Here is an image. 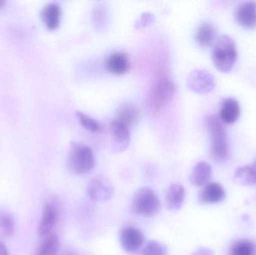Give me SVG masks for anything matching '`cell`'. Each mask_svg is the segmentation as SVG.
<instances>
[{
    "instance_id": "obj_1",
    "label": "cell",
    "mask_w": 256,
    "mask_h": 255,
    "mask_svg": "<svg viewBox=\"0 0 256 255\" xmlns=\"http://www.w3.org/2000/svg\"><path fill=\"white\" fill-rule=\"evenodd\" d=\"M206 125L210 139V157L216 162L226 161L230 155L226 133L222 121L216 115H209Z\"/></svg>"
},
{
    "instance_id": "obj_2",
    "label": "cell",
    "mask_w": 256,
    "mask_h": 255,
    "mask_svg": "<svg viewBox=\"0 0 256 255\" xmlns=\"http://www.w3.org/2000/svg\"><path fill=\"white\" fill-rule=\"evenodd\" d=\"M96 166L93 151L87 145L72 142L68 157V167L74 175H82L90 173Z\"/></svg>"
},
{
    "instance_id": "obj_3",
    "label": "cell",
    "mask_w": 256,
    "mask_h": 255,
    "mask_svg": "<svg viewBox=\"0 0 256 255\" xmlns=\"http://www.w3.org/2000/svg\"><path fill=\"white\" fill-rule=\"evenodd\" d=\"M237 58L234 40L227 35L220 36L216 40L212 51V61L215 67L221 72L228 73L234 67Z\"/></svg>"
},
{
    "instance_id": "obj_4",
    "label": "cell",
    "mask_w": 256,
    "mask_h": 255,
    "mask_svg": "<svg viewBox=\"0 0 256 255\" xmlns=\"http://www.w3.org/2000/svg\"><path fill=\"white\" fill-rule=\"evenodd\" d=\"M176 86L172 81L164 73H160L152 87L149 97V106L154 112H159L166 106L174 97Z\"/></svg>"
},
{
    "instance_id": "obj_5",
    "label": "cell",
    "mask_w": 256,
    "mask_h": 255,
    "mask_svg": "<svg viewBox=\"0 0 256 255\" xmlns=\"http://www.w3.org/2000/svg\"><path fill=\"white\" fill-rule=\"evenodd\" d=\"M160 209L159 198L152 189L143 187L132 197L131 210L136 215L144 217H154Z\"/></svg>"
},
{
    "instance_id": "obj_6",
    "label": "cell",
    "mask_w": 256,
    "mask_h": 255,
    "mask_svg": "<svg viewBox=\"0 0 256 255\" xmlns=\"http://www.w3.org/2000/svg\"><path fill=\"white\" fill-rule=\"evenodd\" d=\"M87 193L92 200L106 202L114 196V186L106 177L97 175L88 183Z\"/></svg>"
},
{
    "instance_id": "obj_7",
    "label": "cell",
    "mask_w": 256,
    "mask_h": 255,
    "mask_svg": "<svg viewBox=\"0 0 256 255\" xmlns=\"http://www.w3.org/2000/svg\"><path fill=\"white\" fill-rule=\"evenodd\" d=\"M216 82L212 73L204 70H194L188 78V86L198 94H207L213 91Z\"/></svg>"
},
{
    "instance_id": "obj_8",
    "label": "cell",
    "mask_w": 256,
    "mask_h": 255,
    "mask_svg": "<svg viewBox=\"0 0 256 255\" xmlns=\"http://www.w3.org/2000/svg\"><path fill=\"white\" fill-rule=\"evenodd\" d=\"M58 208L55 202H48L44 208L42 219L39 223L38 234L40 237L50 235L58 220Z\"/></svg>"
},
{
    "instance_id": "obj_9",
    "label": "cell",
    "mask_w": 256,
    "mask_h": 255,
    "mask_svg": "<svg viewBox=\"0 0 256 255\" xmlns=\"http://www.w3.org/2000/svg\"><path fill=\"white\" fill-rule=\"evenodd\" d=\"M112 148L115 152L121 153L127 149L130 143L129 127L115 120L110 125Z\"/></svg>"
},
{
    "instance_id": "obj_10",
    "label": "cell",
    "mask_w": 256,
    "mask_h": 255,
    "mask_svg": "<svg viewBox=\"0 0 256 255\" xmlns=\"http://www.w3.org/2000/svg\"><path fill=\"white\" fill-rule=\"evenodd\" d=\"M144 241V235L138 229L126 227L122 231L120 242L127 253H137L141 249Z\"/></svg>"
},
{
    "instance_id": "obj_11",
    "label": "cell",
    "mask_w": 256,
    "mask_h": 255,
    "mask_svg": "<svg viewBox=\"0 0 256 255\" xmlns=\"http://www.w3.org/2000/svg\"><path fill=\"white\" fill-rule=\"evenodd\" d=\"M236 20L244 28H252L256 25V2L245 1L238 6L236 12Z\"/></svg>"
},
{
    "instance_id": "obj_12",
    "label": "cell",
    "mask_w": 256,
    "mask_h": 255,
    "mask_svg": "<svg viewBox=\"0 0 256 255\" xmlns=\"http://www.w3.org/2000/svg\"><path fill=\"white\" fill-rule=\"evenodd\" d=\"M226 197L224 189L218 183L206 184L198 195L200 202L203 204H215L222 202Z\"/></svg>"
},
{
    "instance_id": "obj_13",
    "label": "cell",
    "mask_w": 256,
    "mask_h": 255,
    "mask_svg": "<svg viewBox=\"0 0 256 255\" xmlns=\"http://www.w3.org/2000/svg\"><path fill=\"white\" fill-rule=\"evenodd\" d=\"M108 71L112 74L122 75L127 73L130 67L128 55L122 52H116L109 55L106 61Z\"/></svg>"
},
{
    "instance_id": "obj_14",
    "label": "cell",
    "mask_w": 256,
    "mask_h": 255,
    "mask_svg": "<svg viewBox=\"0 0 256 255\" xmlns=\"http://www.w3.org/2000/svg\"><path fill=\"white\" fill-rule=\"evenodd\" d=\"M240 112V105L236 99H225L220 112V119L226 124H233L238 119Z\"/></svg>"
},
{
    "instance_id": "obj_15",
    "label": "cell",
    "mask_w": 256,
    "mask_h": 255,
    "mask_svg": "<svg viewBox=\"0 0 256 255\" xmlns=\"http://www.w3.org/2000/svg\"><path fill=\"white\" fill-rule=\"evenodd\" d=\"M185 199L184 188L179 184L170 186L166 194V204L170 211H177L182 208Z\"/></svg>"
},
{
    "instance_id": "obj_16",
    "label": "cell",
    "mask_w": 256,
    "mask_h": 255,
    "mask_svg": "<svg viewBox=\"0 0 256 255\" xmlns=\"http://www.w3.org/2000/svg\"><path fill=\"white\" fill-rule=\"evenodd\" d=\"M116 115L117 121H120L130 128L138 121L140 110L134 103H124L118 107Z\"/></svg>"
},
{
    "instance_id": "obj_17",
    "label": "cell",
    "mask_w": 256,
    "mask_h": 255,
    "mask_svg": "<svg viewBox=\"0 0 256 255\" xmlns=\"http://www.w3.org/2000/svg\"><path fill=\"white\" fill-rule=\"evenodd\" d=\"M212 175L210 165L204 162H200L196 165L190 177V181L195 187H202L208 184Z\"/></svg>"
},
{
    "instance_id": "obj_18",
    "label": "cell",
    "mask_w": 256,
    "mask_h": 255,
    "mask_svg": "<svg viewBox=\"0 0 256 255\" xmlns=\"http://www.w3.org/2000/svg\"><path fill=\"white\" fill-rule=\"evenodd\" d=\"M42 17L45 25L49 29L54 30L58 28L61 18L60 6L55 2L46 4L42 10Z\"/></svg>"
},
{
    "instance_id": "obj_19",
    "label": "cell",
    "mask_w": 256,
    "mask_h": 255,
    "mask_svg": "<svg viewBox=\"0 0 256 255\" xmlns=\"http://www.w3.org/2000/svg\"><path fill=\"white\" fill-rule=\"evenodd\" d=\"M215 28L210 22L200 24L196 34V40L198 46L202 48L209 47L213 43L215 37Z\"/></svg>"
},
{
    "instance_id": "obj_20",
    "label": "cell",
    "mask_w": 256,
    "mask_h": 255,
    "mask_svg": "<svg viewBox=\"0 0 256 255\" xmlns=\"http://www.w3.org/2000/svg\"><path fill=\"white\" fill-rule=\"evenodd\" d=\"M234 178L243 185H256V160L250 166L238 169L234 174Z\"/></svg>"
},
{
    "instance_id": "obj_21",
    "label": "cell",
    "mask_w": 256,
    "mask_h": 255,
    "mask_svg": "<svg viewBox=\"0 0 256 255\" xmlns=\"http://www.w3.org/2000/svg\"><path fill=\"white\" fill-rule=\"evenodd\" d=\"M60 241L55 234L45 237L34 255H58Z\"/></svg>"
},
{
    "instance_id": "obj_22",
    "label": "cell",
    "mask_w": 256,
    "mask_h": 255,
    "mask_svg": "<svg viewBox=\"0 0 256 255\" xmlns=\"http://www.w3.org/2000/svg\"><path fill=\"white\" fill-rule=\"evenodd\" d=\"M256 246L252 241H239L230 249V255H256Z\"/></svg>"
},
{
    "instance_id": "obj_23",
    "label": "cell",
    "mask_w": 256,
    "mask_h": 255,
    "mask_svg": "<svg viewBox=\"0 0 256 255\" xmlns=\"http://www.w3.org/2000/svg\"><path fill=\"white\" fill-rule=\"evenodd\" d=\"M76 115L82 127L91 133H102L103 131V125L94 118L81 112H76Z\"/></svg>"
},
{
    "instance_id": "obj_24",
    "label": "cell",
    "mask_w": 256,
    "mask_h": 255,
    "mask_svg": "<svg viewBox=\"0 0 256 255\" xmlns=\"http://www.w3.org/2000/svg\"><path fill=\"white\" fill-rule=\"evenodd\" d=\"M15 233L14 219L6 213H0V236L4 238H10Z\"/></svg>"
},
{
    "instance_id": "obj_25",
    "label": "cell",
    "mask_w": 256,
    "mask_h": 255,
    "mask_svg": "<svg viewBox=\"0 0 256 255\" xmlns=\"http://www.w3.org/2000/svg\"><path fill=\"white\" fill-rule=\"evenodd\" d=\"M166 249L160 243L149 241L143 249L142 255H166Z\"/></svg>"
},
{
    "instance_id": "obj_26",
    "label": "cell",
    "mask_w": 256,
    "mask_h": 255,
    "mask_svg": "<svg viewBox=\"0 0 256 255\" xmlns=\"http://www.w3.org/2000/svg\"><path fill=\"white\" fill-rule=\"evenodd\" d=\"M154 20V15L152 13H149V12H146V13H142L141 16L138 18L136 22V28H144V27L152 24Z\"/></svg>"
},
{
    "instance_id": "obj_27",
    "label": "cell",
    "mask_w": 256,
    "mask_h": 255,
    "mask_svg": "<svg viewBox=\"0 0 256 255\" xmlns=\"http://www.w3.org/2000/svg\"><path fill=\"white\" fill-rule=\"evenodd\" d=\"M100 6L98 7L94 12V22H96L98 27H100L104 24L105 19H106V10L104 8V7H100Z\"/></svg>"
},
{
    "instance_id": "obj_28",
    "label": "cell",
    "mask_w": 256,
    "mask_h": 255,
    "mask_svg": "<svg viewBox=\"0 0 256 255\" xmlns=\"http://www.w3.org/2000/svg\"><path fill=\"white\" fill-rule=\"evenodd\" d=\"M192 255H214L213 252L208 249H200L195 254Z\"/></svg>"
},
{
    "instance_id": "obj_29",
    "label": "cell",
    "mask_w": 256,
    "mask_h": 255,
    "mask_svg": "<svg viewBox=\"0 0 256 255\" xmlns=\"http://www.w3.org/2000/svg\"><path fill=\"white\" fill-rule=\"evenodd\" d=\"M0 255H10L7 247L2 242H0Z\"/></svg>"
},
{
    "instance_id": "obj_30",
    "label": "cell",
    "mask_w": 256,
    "mask_h": 255,
    "mask_svg": "<svg viewBox=\"0 0 256 255\" xmlns=\"http://www.w3.org/2000/svg\"><path fill=\"white\" fill-rule=\"evenodd\" d=\"M62 255H78L75 252L72 251V250H68V251L64 252Z\"/></svg>"
},
{
    "instance_id": "obj_31",
    "label": "cell",
    "mask_w": 256,
    "mask_h": 255,
    "mask_svg": "<svg viewBox=\"0 0 256 255\" xmlns=\"http://www.w3.org/2000/svg\"><path fill=\"white\" fill-rule=\"evenodd\" d=\"M4 1H2V0H0V7H2L4 5Z\"/></svg>"
}]
</instances>
